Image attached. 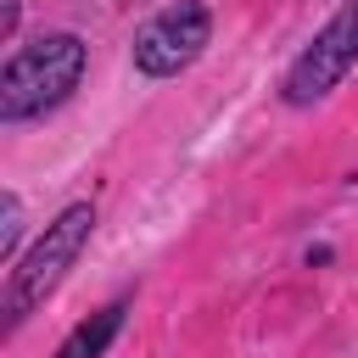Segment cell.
Masks as SVG:
<instances>
[{"instance_id":"1","label":"cell","mask_w":358,"mask_h":358,"mask_svg":"<svg viewBox=\"0 0 358 358\" xmlns=\"http://www.w3.org/2000/svg\"><path fill=\"white\" fill-rule=\"evenodd\" d=\"M84 78V39L78 34H39L0 67V117L28 123L56 112Z\"/></svg>"},{"instance_id":"2","label":"cell","mask_w":358,"mask_h":358,"mask_svg":"<svg viewBox=\"0 0 358 358\" xmlns=\"http://www.w3.org/2000/svg\"><path fill=\"white\" fill-rule=\"evenodd\" d=\"M90 229H95V207H90V201H73V207H62V213L45 224V235L28 246V257H22V263L11 268V280H6V296H0L6 330H17V324L67 280V268L78 263Z\"/></svg>"},{"instance_id":"3","label":"cell","mask_w":358,"mask_h":358,"mask_svg":"<svg viewBox=\"0 0 358 358\" xmlns=\"http://www.w3.org/2000/svg\"><path fill=\"white\" fill-rule=\"evenodd\" d=\"M352 67H358V0H347V6L313 34V45L291 62L280 95H285V106H313V101H324Z\"/></svg>"},{"instance_id":"4","label":"cell","mask_w":358,"mask_h":358,"mask_svg":"<svg viewBox=\"0 0 358 358\" xmlns=\"http://www.w3.org/2000/svg\"><path fill=\"white\" fill-rule=\"evenodd\" d=\"M207 39H213V11L201 0H173L134 34V73L173 78L207 50Z\"/></svg>"},{"instance_id":"5","label":"cell","mask_w":358,"mask_h":358,"mask_svg":"<svg viewBox=\"0 0 358 358\" xmlns=\"http://www.w3.org/2000/svg\"><path fill=\"white\" fill-rule=\"evenodd\" d=\"M123 313H129V296L106 302L101 313H90L84 324H73V336L56 347V358H101V352L112 347V336L123 330Z\"/></svg>"},{"instance_id":"6","label":"cell","mask_w":358,"mask_h":358,"mask_svg":"<svg viewBox=\"0 0 358 358\" xmlns=\"http://www.w3.org/2000/svg\"><path fill=\"white\" fill-rule=\"evenodd\" d=\"M0 213H6V224H0V257H11V252H17V235H22V201L6 196Z\"/></svg>"},{"instance_id":"7","label":"cell","mask_w":358,"mask_h":358,"mask_svg":"<svg viewBox=\"0 0 358 358\" xmlns=\"http://www.w3.org/2000/svg\"><path fill=\"white\" fill-rule=\"evenodd\" d=\"M0 34H6V39L17 34V0H0Z\"/></svg>"}]
</instances>
